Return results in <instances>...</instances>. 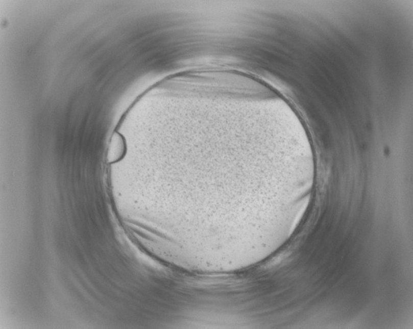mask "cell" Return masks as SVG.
<instances>
[{"mask_svg": "<svg viewBox=\"0 0 413 329\" xmlns=\"http://www.w3.org/2000/svg\"><path fill=\"white\" fill-rule=\"evenodd\" d=\"M125 147V141L122 135L119 133H114L109 146V157L111 159H118L122 156Z\"/></svg>", "mask_w": 413, "mask_h": 329, "instance_id": "6da1fadb", "label": "cell"}]
</instances>
